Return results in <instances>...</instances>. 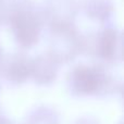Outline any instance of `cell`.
<instances>
[{
	"label": "cell",
	"instance_id": "cell-1",
	"mask_svg": "<svg viewBox=\"0 0 124 124\" xmlns=\"http://www.w3.org/2000/svg\"><path fill=\"white\" fill-rule=\"evenodd\" d=\"M9 21L14 39L20 47L32 48L39 41L44 19L41 11L30 0H17L7 9Z\"/></svg>",
	"mask_w": 124,
	"mask_h": 124
},
{
	"label": "cell",
	"instance_id": "cell-2",
	"mask_svg": "<svg viewBox=\"0 0 124 124\" xmlns=\"http://www.w3.org/2000/svg\"><path fill=\"white\" fill-rule=\"evenodd\" d=\"M48 54L58 63L71 61L84 50V36L73 24L51 25Z\"/></svg>",
	"mask_w": 124,
	"mask_h": 124
},
{
	"label": "cell",
	"instance_id": "cell-3",
	"mask_svg": "<svg viewBox=\"0 0 124 124\" xmlns=\"http://www.w3.org/2000/svg\"><path fill=\"white\" fill-rule=\"evenodd\" d=\"M121 34L112 27H108L97 33L90 38L84 37V50L89 49L96 57L108 62L120 59Z\"/></svg>",
	"mask_w": 124,
	"mask_h": 124
},
{
	"label": "cell",
	"instance_id": "cell-4",
	"mask_svg": "<svg viewBox=\"0 0 124 124\" xmlns=\"http://www.w3.org/2000/svg\"><path fill=\"white\" fill-rule=\"evenodd\" d=\"M71 82L79 93L90 94L105 86L108 83V76L99 66L78 65L71 74Z\"/></svg>",
	"mask_w": 124,
	"mask_h": 124
},
{
	"label": "cell",
	"instance_id": "cell-5",
	"mask_svg": "<svg viewBox=\"0 0 124 124\" xmlns=\"http://www.w3.org/2000/svg\"><path fill=\"white\" fill-rule=\"evenodd\" d=\"M44 22L49 26L57 24H73L77 14L76 0H46L41 9Z\"/></svg>",
	"mask_w": 124,
	"mask_h": 124
},
{
	"label": "cell",
	"instance_id": "cell-6",
	"mask_svg": "<svg viewBox=\"0 0 124 124\" xmlns=\"http://www.w3.org/2000/svg\"><path fill=\"white\" fill-rule=\"evenodd\" d=\"M4 73L8 78L23 82L32 74V60L23 54H13L4 60Z\"/></svg>",
	"mask_w": 124,
	"mask_h": 124
},
{
	"label": "cell",
	"instance_id": "cell-7",
	"mask_svg": "<svg viewBox=\"0 0 124 124\" xmlns=\"http://www.w3.org/2000/svg\"><path fill=\"white\" fill-rule=\"evenodd\" d=\"M58 71V62L49 54H45L32 60V74L41 83L50 82L56 77Z\"/></svg>",
	"mask_w": 124,
	"mask_h": 124
},
{
	"label": "cell",
	"instance_id": "cell-8",
	"mask_svg": "<svg viewBox=\"0 0 124 124\" xmlns=\"http://www.w3.org/2000/svg\"><path fill=\"white\" fill-rule=\"evenodd\" d=\"M83 9L88 17L105 22L111 15L113 6L110 0H84Z\"/></svg>",
	"mask_w": 124,
	"mask_h": 124
},
{
	"label": "cell",
	"instance_id": "cell-9",
	"mask_svg": "<svg viewBox=\"0 0 124 124\" xmlns=\"http://www.w3.org/2000/svg\"><path fill=\"white\" fill-rule=\"evenodd\" d=\"M7 7L3 3L2 0H0V25L3 23V21L7 19Z\"/></svg>",
	"mask_w": 124,
	"mask_h": 124
}]
</instances>
